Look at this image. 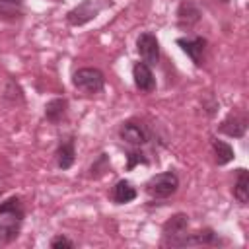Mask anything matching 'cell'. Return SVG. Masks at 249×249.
Listing matches in <instances>:
<instances>
[{
    "mask_svg": "<svg viewBox=\"0 0 249 249\" xmlns=\"http://www.w3.org/2000/svg\"><path fill=\"white\" fill-rule=\"evenodd\" d=\"M179 187V179L173 171H165V173H158L154 175L148 183H146V193L152 198H167L171 196Z\"/></svg>",
    "mask_w": 249,
    "mask_h": 249,
    "instance_id": "cell-1",
    "label": "cell"
},
{
    "mask_svg": "<svg viewBox=\"0 0 249 249\" xmlns=\"http://www.w3.org/2000/svg\"><path fill=\"white\" fill-rule=\"evenodd\" d=\"M72 82H74V86H76L80 91L97 93V91L103 89L105 78H103L101 70H97V68H80L78 72H74Z\"/></svg>",
    "mask_w": 249,
    "mask_h": 249,
    "instance_id": "cell-2",
    "label": "cell"
},
{
    "mask_svg": "<svg viewBox=\"0 0 249 249\" xmlns=\"http://www.w3.org/2000/svg\"><path fill=\"white\" fill-rule=\"evenodd\" d=\"M103 10V4L99 0H84L82 4H78L76 8H72L66 16L70 25H84L88 21H91L99 12Z\"/></svg>",
    "mask_w": 249,
    "mask_h": 249,
    "instance_id": "cell-3",
    "label": "cell"
},
{
    "mask_svg": "<svg viewBox=\"0 0 249 249\" xmlns=\"http://www.w3.org/2000/svg\"><path fill=\"white\" fill-rule=\"evenodd\" d=\"M136 47H138V53L144 64L156 66L160 62V43L152 33H142L136 41Z\"/></svg>",
    "mask_w": 249,
    "mask_h": 249,
    "instance_id": "cell-4",
    "label": "cell"
},
{
    "mask_svg": "<svg viewBox=\"0 0 249 249\" xmlns=\"http://www.w3.org/2000/svg\"><path fill=\"white\" fill-rule=\"evenodd\" d=\"M187 228H189V220L185 214H175L171 220H167L163 226V235H165L167 243L169 245H181L183 237L187 235Z\"/></svg>",
    "mask_w": 249,
    "mask_h": 249,
    "instance_id": "cell-5",
    "label": "cell"
},
{
    "mask_svg": "<svg viewBox=\"0 0 249 249\" xmlns=\"http://www.w3.org/2000/svg\"><path fill=\"white\" fill-rule=\"evenodd\" d=\"M119 134H121V138H123L124 142H128L130 146H142V144L148 142V132H146V128H144L140 123H136V121H126V123L121 126Z\"/></svg>",
    "mask_w": 249,
    "mask_h": 249,
    "instance_id": "cell-6",
    "label": "cell"
},
{
    "mask_svg": "<svg viewBox=\"0 0 249 249\" xmlns=\"http://www.w3.org/2000/svg\"><path fill=\"white\" fill-rule=\"evenodd\" d=\"M132 78H134V84L140 91H154L156 89V80H154L152 68L148 64L136 62L132 68Z\"/></svg>",
    "mask_w": 249,
    "mask_h": 249,
    "instance_id": "cell-7",
    "label": "cell"
},
{
    "mask_svg": "<svg viewBox=\"0 0 249 249\" xmlns=\"http://www.w3.org/2000/svg\"><path fill=\"white\" fill-rule=\"evenodd\" d=\"M177 45L191 56V60L195 64H200L202 60V53L206 49V39L202 37H195V39H177Z\"/></svg>",
    "mask_w": 249,
    "mask_h": 249,
    "instance_id": "cell-8",
    "label": "cell"
},
{
    "mask_svg": "<svg viewBox=\"0 0 249 249\" xmlns=\"http://www.w3.org/2000/svg\"><path fill=\"white\" fill-rule=\"evenodd\" d=\"M177 18H179V25L181 27H191L193 23H196L200 19V10L196 4L193 2H183L179 6V12H177Z\"/></svg>",
    "mask_w": 249,
    "mask_h": 249,
    "instance_id": "cell-9",
    "label": "cell"
},
{
    "mask_svg": "<svg viewBox=\"0 0 249 249\" xmlns=\"http://www.w3.org/2000/svg\"><path fill=\"white\" fill-rule=\"evenodd\" d=\"M245 128H247V121L243 117H237V115H231L228 117L222 124H220V130L228 136H233V138H239L245 134Z\"/></svg>",
    "mask_w": 249,
    "mask_h": 249,
    "instance_id": "cell-10",
    "label": "cell"
},
{
    "mask_svg": "<svg viewBox=\"0 0 249 249\" xmlns=\"http://www.w3.org/2000/svg\"><path fill=\"white\" fill-rule=\"evenodd\" d=\"M74 160H76L74 140L68 138L66 142H62V144L58 146V150H56V161H58V167H60V169H68V167H72Z\"/></svg>",
    "mask_w": 249,
    "mask_h": 249,
    "instance_id": "cell-11",
    "label": "cell"
},
{
    "mask_svg": "<svg viewBox=\"0 0 249 249\" xmlns=\"http://www.w3.org/2000/svg\"><path fill=\"white\" fill-rule=\"evenodd\" d=\"M233 196L241 204H247V200H249V173H247V169H237V179L233 185Z\"/></svg>",
    "mask_w": 249,
    "mask_h": 249,
    "instance_id": "cell-12",
    "label": "cell"
},
{
    "mask_svg": "<svg viewBox=\"0 0 249 249\" xmlns=\"http://www.w3.org/2000/svg\"><path fill=\"white\" fill-rule=\"evenodd\" d=\"M66 107H68L66 99L54 97V99H51V101L45 105V117H47L51 123H58V121L64 117V113H66Z\"/></svg>",
    "mask_w": 249,
    "mask_h": 249,
    "instance_id": "cell-13",
    "label": "cell"
},
{
    "mask_svg": "<svg viewBox=\"0 0 249 249\" xmlns=\"http://www.w3.org/2000/svg\"><path fill=\"white\" fill-rule=\"evenodd\" d=\"M136 198V189L128 183V181H119L113 189V200L117 204H124V202H130Z\"/></svg>",
    "mask_w": 249,
    "mask_h": 249,
    "instance_id": "cell-14",
    "label": "cell"
},
{
    "mask_svg": "<svg viewBox=\"0 0 249 249\" xmlns=\"http://www.w3.org/2000/svg\"><path fill=\"white\" fill-rule=\"evenodd\" d=\"M212 148H214V158H216V163L218 165H226L233 160V148L228 144V142H222V140H214L212 142Z\"/></svg>",
    "mask_w": 249,
    "mask_h": 249,
    "instance_id": "cell-15",
    "label": "cell"
},
{
    "mask_svg": "<svg viewBox=\"0 0 249 249\" xmlns=\"http://www.w3.org/2000/svg\"><path fill=\"white\" fill-rule=\"evenodd\" d=\"M0 216H10L14 220H21L23 218V206H21V200L18 196H12L8 198L6 202L0 204Z\"/></svg>",
    "mask_w": 249,
    "mask_h": 249,
    "instance_id": "cell-16",
    "label": "cell"
},
{
    "mask_svg": "<svg viewBox=\"0 0 249 249\" xmlns=\"http://www.w3.org/2000/svg\"><path fill=\"white\" fill-rule=\"evenodd\" d=\"M18 233H19V226L16 224V220L0 224V245L12 243V241L18 237Z\"/></svg>",
    "mask_w": 249,
    "mask_h": 249,
    "instance_id": "cell-17",
    "label": "cell"
},
{
    "mask_svg": "<svg viewBox=\"0 0 249 249\" xmlns=\"http://www.w3.org/2000/svg\"><path fill=\"white\" fill-rule=\"evenodd\" d=\"M51 247H53V249H72V247H74V241H70V239L64 237V235H56V237H53Z\"/></svg>",
    "mask_w": 249,
    "mask_h": 249,
    "instance_id": "cell-18",
    "label": "cell"
},
{
    "mask_svg": "<svg viewBox=\"0 0 249 249\" xmlns=\"http://www.w3.org/2000/svg\"><path fill=\"white\" fill-rule=\"evenodd\" d=\"M136 163H146V158L142 154H138V152H130L128 154V169H132Z\"/></svg>",
    "mask_w": 249,
    "mask_h": 249,
    "instance_id": "cell-19",
    "label": "cell"
},
{
    "mask_svg": "<svg viewBox=\"0 0 249 249\" xmlns=\"http://www.w3.org/2000/svg\"><path fill=\"white\" fill-rule=\"evenodd\" d=\"M0 4H12V6H16V4H21V0H0Z\"/></svg>",
    "mask_w": 249,
    "mask_h": 249,
    "instance_id": "cell-20",
    "label": "cell"
},
{
    "mask_svg": "<svg viewBox=\"0 0 249 249\" xmlns=\"http://www.w3.org/2000/svg\"><path fill=\"white\" fill-rule=\"evenodd\" d=\"M222 2H230V0H222Z\"/></svg>",
    "mask_w": 249,
    "mask_h": 249,
    "instance_id": "cell-21",
    "label": "cell"
}]
</instances>
